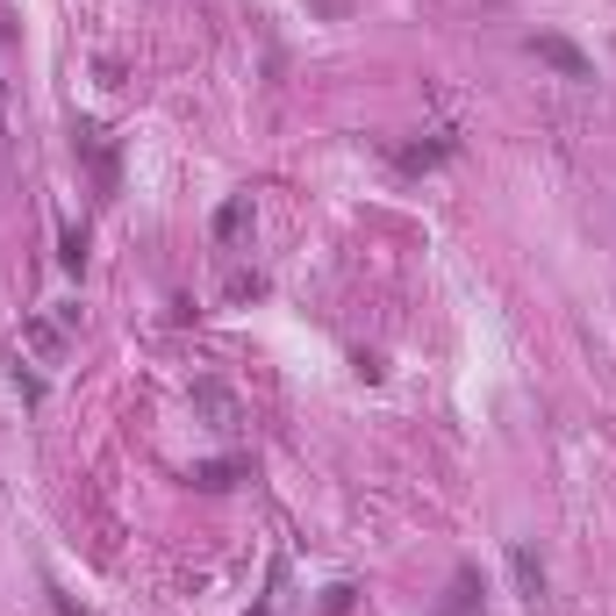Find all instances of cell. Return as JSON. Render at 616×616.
Masks as SVG:
<instances>
[{
    "label": "cell",
    "mask_w": 616,
    "mask_h": 616,
    "mask_svg": "<svg viewBox=\"0 0 616 616\" xmlns=\"http://www.w3.org/2000/svg\"><path fill=\"white\" fill-rule=\"evenodd\" d=\"M230 473H237V466H230V459H215V466H201L194 480H201V488H230Z\"/></svg>",
    "instance_id": "cell-5"
},
{
    "label": "cell",
    "mask_w": 616,
    "mask_h": 616,
    "mask_svg": "<svg viewBox=\"0 0 616 616\" xmlns=\"http://www.w3.org/2000/svg\"><path fill=\"white\" fill-rule=\"evenodd\" d=\"M244 215H251V201H244V194H237V201H223V215H215V237H237Z\"/></svg>",
    "instance_id": "cell-3"
},
{
    "label": "cell",
    "mask_w": 616,
    "mask_h": 616,
    "mask_svg": "<svg viewBox=\"0 0 616 616\" xmlns=\"http://www.w3.org/2000/svg\"><path fill=\"white\" fill-rule=\"evenodd\" d=\"M58 258L79 273V266H86V230H65V237H58Z\"/></svg>",
    "instance_id": "cell-4"
},
{
    "label": "cell",
    "mask_w": 616,
    "mask_h": 616,
    "mask_svg": "<svg viewBox=\"0 0 616 616\" xmlns=\"http://www.w3.org/2000/svg\"><path fill=\"white\" fill-rule=\"evenodd\" d=\"M509 566H516V588H523V602L545 595V566H538V552H531V545H516V552H509Z\"/></svg>",
    "instance_id": "cell-2"
},
{
    "label": "cell",
    "mask_w": 616,
    "mask_h": 616,
    "mask_svg": "<svg viewBox=\"0 0 616 616\" xmlns=\"http://www.w3.org/2000/svg\"><path fill=\"white\" fill-rule=\"evenodd\" d=\"M531 51L545 58V65H559L566 79H595V65H588V58L574 51V44H566V36H531Z\"/></svg>",
    "instance_id": "cell-1"
}]
</instances>
